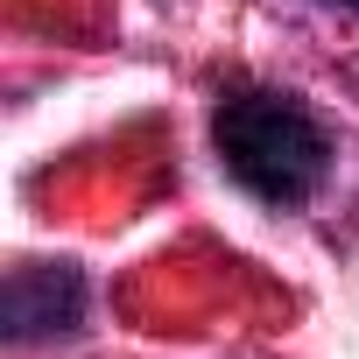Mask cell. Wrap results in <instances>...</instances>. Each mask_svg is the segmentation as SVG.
<instances>
[{
  "label": "cell",
  "mask_w": 359,
  "mask_h": 359,
  "mask_svg": "<svg viewBox=\"0 0 359 359\" xmlns=\"http://www.w3.org/2000/svg\"><path fill=\"white\" fill-rule=\"evenodd\" d=\"M345 8H359V0H345Z\"/></svg>",
  "instance_id": "3957f363"
},
{
  "label": "cell",
  "mask_w": 359,
  "mask_h": 359,
  "mask_svg": "<svg viewBox=\"0 0 359 359\" xmlns=\"http://www.w3.org/2000/svg\"><path fill=\"white\" fill-rule=\"evenodd\" d=\"M212 141H219V162L226 176L275 205V212H296L324 191L331 176V134L317 127V113L289 92H268V85H233L219 92L212 106Z\"/></svg>",
  "instance_id": "6da1fadb"
},
{
  "label": "cell",
  "mask_w": 359,
  "mask_h": 359,
  "mask_svg": "<svg viewBox=\"0 0 359 359\" xmlns=\"http://www.w3.org/2000/svg\"><path fill=\"white\" fill-rule=\"evenodd\" d=\"M78 310H85V282L71 268H15V282H8V331L15 338L71 331Z\"/></svg>",
  "instance_id": "7a4b0ae2"
}]
</instances>
